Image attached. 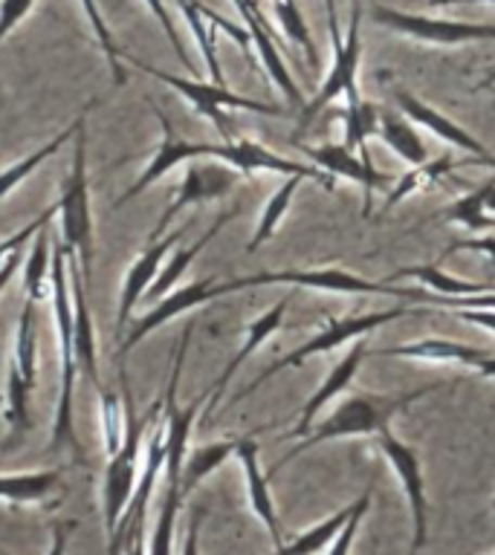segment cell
Wrapping results in <instances>:
<instances>
[{"instance_id": "1", "label": "cell", "mask_w": 495, "mask_h": 555, "mask_svg": "<svg viewBox=\"0 0 495 555\" xmlns=\"http://www.w3.org/2000/svg\"><path fill=\"white\" fill-rule=\"evenodd\" d=\"M50 298H52V319H55V336H59V362H61V382H59V405H55V423H52V442L50 451L73 449L78 460H85V449L76 434V408H73V393H76V347H73V298H69V278H67V251L61 243H52V263H50Z\"/></svg>"}, {"instance_id": "2", "label": "cell", "mask_w": 495, "mask_h": 555, "mask_svg": "<svg viewBox=\"0 0 495 555\" xmlns=\"http://www.w3.org/2000/svg\"><path fill=\"white\" fill-rule=\"evenodd\" d=\"M449 388V382H432V385H420L415 390H406V393H380V397H368V393H359V397L345 399L342 405H337L330 411V416L321 425L310 428L304 434V440L290 449L281 457V463H276L272 475L278 468L287 466L290 460H295L302 451L319 446V442L328 440H342V437H368V434H380L385 428H391V420L406 411L408 405H415L417 399H423L426 393H434V390Z\"/></svg>"}, {"instance_id": "3", "label": "cell", "mask_w": 495, "mask_h": 555, "mask_svg": "<svg viewBox=\"0 0 495 555\" xmlns=\"http://www.w3.org/2000/svg\"><path fill=\"white\" fill-rule=\"evenodd\" d=\"M76 151L69 171L61 182V197L55 203L61 220V246L67 255H73L81 269L85 284L90 286L93 278V208H90V177H87V133L85 125L73 137Z\"/></svg>"}, {"instance_id": "4", "label": "cell", "mask_w": 495, "mask_h": 555, "mask_svg": "<svg viewBox=\"0 0 495 555\" xmlns=\"http://www.w3.org/2000/svg\"><path fill=\"white\" fill-rule=\"evenodd\" d=\"M160 414V402L148 408V414L137 416L130 411L128 402V428H125V440L111 457H107V468H104L102 480V518H104V532L107 538L116 532V524L122 520L125 509L130 506V498L137 492L139 468H142V457H139V449L145 442V434L151 428V423Z\"/></svg>"}, {"instance_id": "5", "label": "cell", "mask_w": 495, "mask_h": 555, "mask_svg": "<svg viewBox=\"0 0 495 555\" xmlns=\"http://www.w3.org/2000/svg\"><path fill=\"white\" fill-rule=\"evenodd\" d=\"M328 7V26H330V41H333V64H330L328 76L321 81L319 93L313 95L310 102L302 107V121L299 128H307L316 116H319L325 107H328L333 99L345 95L347 104L363 102L359 99V85H356V76H359V61H363V38H359V0L351 3V26H347V35L342 38L337 26V3L333 0H325Z\"/></svg>"}, {"instance_id": "6", "label": "cell", "mask_w": 495, "mask_h": 555, "mask_svg": "<svg viewBox=\"0 0 495 555\" xmlns=\"http://www.w3.org/2000/svg\"><path fill=\"white\" fill-rule=\"evenodd\" d=\"M122 59H128L134 67L145 69L148 76L156 78V81H163V85H168L174 93H180L182 99H189V102L198 107L200 116L212 119V125L224 133L226 142L234 139V125L232 119L224 113V107H232V111H255V113H264V116H281V113H284V107H278V104L255 102V99H246V95L234 93V90H229L226 85H212V81H194V78L174 76V73L156 69L151 67V64H142V61L130 59V55H122Z\"/></svg>"}, {"instance_id": "7", "label": "cell", "mask_w": 495, "mask_h": 555, "mask_svg": "<svg viewBox=\"0 0 495 555\" xmlns=\"http://www.w3.org/2000/svg\"><path fill=\"white\" fill-rule=\"evenodd\" d=\"M307 286V289H325V293L345 295H394V298H411V301H429V295L406 289V286L368 281L363 275L345 272V269H281V272H258V275L232 278V289H250V286Z\"/></svg>"}, {"instance_id": "8", "label": "cell", "mask_w": 495, "mask_h": 555, "mask_svg": "<svg viewBox=\"0 0 495 555\" xmlns=\"http://www.w3.org/2000/svg\"><path fill=\"white\" fill-rule=\"evenodd\" d=\"M403 315H408L406 307H394V310H382V312H365V315H347V319H330L328 324L321 327V333H316L310 341H304L302 347H295L293 353H287V356H281V359H276V362L269 364L267 371L261 373L258 379H252L250 385H246V388H243L241 393L232 399V405L234 402H241V399L252 397V393H255V390H258L264 382H269L281 371L299 367V364H304L307 359H310V356H316V353H330L333 347L347 345V341H354V338H359V336H365V333L377 330L380 324H389V321L403 319Z\"/></svg>"}, {"instance_id": "9", "label": "cell", "mask_w": 495, "mask_h": 555, "mask_svg": "<svg viewBox=\"0 0 495 555\" xmlns=\"http://www.w3.org/2000/svg\"><path fill=\"white\" fill-rule=\"evenodd\" d=\"M234 293L232 278L229 281H220V278H200V281H191L186 286H174L172 293H165L160 301H154V307L130 324V330L125 333V338L119 341V364L122 359L134 350V347L148 338L154 330H160L163 324H168L172 319L182 315V312L198 310L206 301H215L220 295Z\"/></svg>"}, {"instance_id": "10", "label": "cell", "mask_w": 495, "mask_h": 555, "mask_svg": "<svg viewBox=\"0 0 495 555\" xmlns=\"http://www.w3.org/2000/svg\"><path fill=\"white\" fill-rule=\"evenodd\" d=\"M371 17L391 33L408 35L429 43H467V41H495V24H469V21H449V17H429L417 12L373 7Z\"/></svg>"}, {"instance_id": "11", "label": "cell", "mask_w": 495, "mask_h": 555, "mask_svg": "<svg viewBox=\"0 0 495 555\" xmlns=\"http://www.w3.org/2000/svg\"><path fill=\"white\" fill-rule=\"evenodd\" d=\"M206 159H217V163L229 165L234 171L241 173H255V171H272V173H284V177H304V180H316L321 182L325 189L333 191V177H328L325 171H319L316 165L310 163H293L287 156H278L276 151H269L261 142H252V139L234 137L229 142H208L206 145Z\"/></svg>"}, {"instance_id": "12", "label": "cell", "mask_w": 495, "mask_h": 555, "mask_svg": "<svg viewBox=\"0 0 495 555\" xmlns=\"http://www.w3.org/2000/svg\"><path fill=\"white\" fill-rule=\"evenodd\" d=\"M380 437L382 457L389 460L391 472L397 475L403 494H406L408 506H411V524H415V541H411V553H420L429 544V498H426V480H423V466L417 451L408 442L397 440L391 428L377 434Z\"/></svg>"}, {"instance_id": "13", "label": "cell", "mask_w": 495, "mask_h": 555, "mask_svg": "<svg viewBox=\"0 0 495 555\" xmlns=\"http://www.w3.org/2000/svg\"><path fill=\"white\" fill-rule=\"evenodd\" d=\"M234 180H238V171L229 168V165L217 163V159H212V163H203V159L189 163V168L182 173L180 185H177V194H174V199L163 211V217L156 220L154 241L156 237H163L165 229H168L186 208L198 206V203H208V199L226 197V194L232 191Z\"/></svg>"}, {"instance_id": "14", "label": "cell", "mask_w": 495, "mask_h": 555, "mask_svg": "<svg viewBox=\"0 0 495 555\" xmlns=\"http://www.w3.org/2000/svg\"><path fill=\"white\" fill-rule=\"evenodd\" d=\"M177 9H180V15L186 17V24H189L191 35H194V43H198L200 59L206 64L208 78H212V85H226L224 69H220V61H217V50H215V33H226L229 38L241 43L243 50L250 52V29L246 26L232 24L229 17L217 15L215 9H206L200 0H174Z\"/></svg>"}, {"instance_id": "15", "label": "cell", "mask_w": 495, "mask_h": 555, "mask_svg": "<svg viewBox=\"0 0 495 555\" xmlns=\"http://www.w3.org/2000/svg\"><path fill=\"white\" fill-rule=\"evenodd\" d=\"M154 113H156V119H160V130H163V142L156 145L154 156L148 159L145 171L139 173L137 182H134V185H130V189L125 191L122 197L113 199V206H116V208L125 206L128 199L139 197V194L151 189L156 180H163L165 173H172L177 165L194 163V159H206L208 142H194V139L177 137V133H174V128H172V121L165 119V113L156 111V107H154Z\"/></svg>"}, {"instance_id": "16", "label": "cell", "mask_w": 495, "mask_h": 555, "mask_svg": "<svg viewBox=\"0 0 495 555\" xmlns=\"http://www.w3.org/2000/svg\"><path fill=\"white\" fill-rule=\"evenodd\" d=\"M310 165H316L319 171H325L328 177H342V180L359 182L363 185V217H371V206H373V189H380V185H389V177L380 173L373 168L371 159H359V154H354L351 147L345 145H333V142H325V145H299Z\"/></svg>"}, {"instance_id": "17", "label": "cell", "mask_w": 495, "mask_h": 555, "mask_svg": "<svg viewBox=\"0 0 495 555\" xmlns=\"http://www.w3.org/2000/svg\"><path fill=\"white\" fill-rule=\"evenodd\" d=\"M232 3L234 9H238V15H241L243 26L250 29V38L252 43H255V50H258L261 64H264V69L269 73V78L276 81L278 90H281L290 102L302 104L304 107L302 90H299V85H295L293 76H290V67H287L284 59H281V52H278L276 33H272V24H269L267 17H264V12H261L258 0H232Z\"/></svg>"}, {"instance_id": "18", "label": "cell", "mask_w": 495, "mask_h": 555, "mask_svg": "<svg viewBox=\"0 0 495 555\" xmlns=\"http://www.w3.org/2000/svg\"><path fill=\"white\" fill-rule=\"evenodd\" d=\"M177 241H180V232L156 237V241L130 263L128 275H125V284H122L119 307H116V338H119V341L125 338V330H128L130 315L137 310V304L145 298L148 286L154 284L156 272L163 267V260L168 258V251L177 246Z\"/></svg>"}, {"instance_id": "19", "label": "cell", "mask_w": 495, "mask_h": 555, "mask_svg": "<svg viewBox=\"0 0 495 555\" xmlns=\"http://www.w3.org/2000/svg\"><path fill=\"white\" fill-rule=\"evenodd\" d=\"M69 298H73V347H76L78 371L102 390V376H99V347H96V327L87 304V284L81 278L76 258L69 255Z\"/></svg>"}, {"instance_id": "20", "label": "cell", "mask_w": 495, "mask_h": 555, "mask_svg": "<svg viewBox=\"0 0 495 555\" xmlns=\"http://www.w3.org/2000/svg\"><path fill=\"white\" fill-rule=\"evenodd\" d=\"M391 99H394L397 111L403 113L408 121L423 125V128L432 130L434 137L443 139V142H449L452 147H460V151H467V154L472 156H484V159L493 156L475 137H469L467 130L460 128V125H455L449 116H443L441 111H434L432 104H426L423 99H417V95L411 93V90H406V87H394V90H391Z\"/></svg>"}, {"instance_id": "21", "label": "cell", "mask_w": 495, "mask_h": 555, "mask_svg": "<svg viewBox=\"0 0 495 555\" xmlns=\"http://www.w3.org/2000/svg\"><path fill=\"white\" fill-rule=\"evenodd\" d=\"M234 457H238V463L243 468V483H246V498H250L252 512L267 527L269 538H272V546H281L284 544V532H281L276 501H272V492H269V477L261 472L258 442L252 440V437H241Z\"/></svg>"}, {"instance_id": "22", "label": "cell", "mask_w": 495, "mask_h": 555, "mask_svg": "<svg viewBox=\"0 0 495 555\" xmlns=\"http://www.w3.org/2000/svg\"><path fill=\"white\" fill-rule=\"evenodd\" d=\"M284 312H287V301H278V304H272L267 312H261L258 319L252 321L250 327H246V338H243L241 350H238V353L229 359V364L224 367V373H220V376H217V379L206 388L208 399H206V405H203V414L208 416L212 411H215L217 402H220V397H224L226 385H229V379H232L234 373H238V367H241V364L246 362V359H250V356L255 353V350H258V347L264 345V341H267L272 333H278L281 321H284Z\"/></svg>"}, {"instance_id": "23", "label": "cell", "mask_w": 495, "mask_h": 555, "mask_svg": "<svg viewBox=\"0 0 495 555\" xmlns=\"http://www.w3.org/2000/svg\"><path fill=\"white\" fill-rule=\"evenodd\" d=\"M472 163L490 165V168H495V156L484 159V156L469 154L467 159H455V156L443 154V156H437V159H426V163H420V165H411V168H408L403 177H397V180H394V185L389 189V197L382 199V211H391V208L397 206V203H403L408 194H417V191L432 189L434 182L443 180L446 173L458 171V168H464V165H472Z\"/></svg>"}, {"instance_id": "24", "label": "cell", "mask_w": 495, "mask_h": 555, "mask_svg": "<svg viewBox=\"0 0 495 555\" xmlns=\"http://www.w3.org/2000/svg\"><path fill=\"white\" fill-rule=\"evenodd\" d=\"M365 356H368V345H365V341L351 347V353H347L345 359H342V362L328 373V379L321 382L319 390L307 399V405L302 408V416H299V425L290 431V440H299V437H304V434L310 431L313 420H316V414H319L321 408L328 405L330 399L337 397V393H342V390L354 382L356 371H359V364H363Z\"/></svg>"}, {"instance_id": "25", "label": "cell", "mask_w": 495, "mask_h": 555, "mask_svg": "<svg viewBox=\"0 0 495 555\" xmlns=\"http://www.w3.org/2000/svg\"><path fill=\"white\" fill-rule=\"evenodd\" d=\"M373 356H399V359H423V362H458L467 364V367H478L486 356L493 353L481 350V347L449 341V338H423V341H411V345L380 347V350H373Z\"/></svg>"}, {"instance_id": "26", "label": "cell", "mask_w": 495, "mask_h": 555, "mask_svg": "<svg viewBox=\"0 0 495 555\" xmlns=\"http://www.w3.org/2000/svg\"><path fill=\"white\" fill-rule=\"evenodd\" d=\"M234 215H238V208H229V211H224V215L217 217L208 232H203L198 237V241L191 243L189 249L168 251V263H163V267H160V272H156V278H154V284L148 286V293H145L148 301L154 304V301H160V298H163L165 293H172L174 286H177V281H180L182 275H186V269H189L191 263H194V258H198L200 251L206 249L208 243L215 241L217 232H220V229H224V225L229 223V220H232Z\"/></svg>"}, {"instance_id": "27", "label": "cell", "mask_w": 495, "mask_h": 555, "mask_svg": "<svg viewBox=\"0 0 495 555\" xmlns=\"http://www.w3.org/2000/svg\"><path fill=\"white\" fill-rule=\"evenodd\" d=\"M238 442H241V437H226V440L203 442V446H198V449H191L189 454H186V460H182V472H180L182 501H186V498H189V494L194 492V489H198L208 475H215L226 460L234 457Z\"/></svg>"}, {"instance_id": "28", "label": "cell", "mask_w": 495, "mask_h": 555, "mask_svg": "<svg viewBox=\"0 0 495 555\" xmlns=\"http://www.w3.org/2000/svg\"><path fill=\"white\" fill-rule=\"evenodd\" d=\"M87 111H90V104H87L85 111L78 113L76 121H73L69 128L61 130L59 137H52L50 142H47V145H41V147H38V151H33V154H29V156H24V159H17V163H12V165H9V168H3V171H0V199L7 197V194H12V191H15L17 185H21V182H24L26 177H29V173L35 171V168H38V165L47 163L50 156L59 154L61 147L67 145L69 139L76 137L78 128H81V125H85V121H87L85 119Z\"/></svg>"}, {"instance_id": "29", "label": "cell", "mask_w": 495, "mask_h": 555, "mask_svg": "<svg viewBox=\"0 0 495 555\" xmlns=\"http://www.w3.org/2000/svg\"><path fill=\"white\" fill-rule=\"evenodd\" d=\"M61 475L55 468L47 472H24V475H0V501L26 506V503L47 501L59 489Z\"/></svg>"}, {"instance_id": "30", "label": "cell", "mask_w": 495, "mask_h": 555, "mask_svg": "<svg viewBox=\"0 0 495 555\" xmlns=\"http://www.w3.org/2000/svg\"><path fill=\"white\" fill-rule=\"evenodd\" d=\"M495 191V171L490 180H484L475 191H469L467 197H460L458 203H452L449 208L441 211V223H460L467 225L469 232H484V229H495V217H486V199Z\"/></svg>"}, {"instance_id": "31", "label": "cell", "mask_w": 495, "mask_h": 555, "mask_svg": "<svg viewBox=\"0 0 495 555\" xmlns=\"http://www.w3.org/2000/svg\"><path fill=\"white\" fill-rule=\"evenodd\" d=\"M35 307L38 304L26 298L24 310L17 315L15 345H12V359L9 367L24 376L35 388V364H38V319H35Z\"/></svg>"}, {"instance_id": "32", "label": "cell", "mask_w": 495, "mask_h": 555, "mask_svg": "<svg viewBox=\"0 0 495 555\" xmlns=\"http://www.w3.org/2000/svg\"><path fill=\"white\" fill-rule=\"evenodd\" d=\"M351 512H354V503H351V506H345V509H339L337 515H330V518L319 520L316 527L299 532L293 541H284L281 546H276V553L272 555H319V553H325V550L333 544V538L339 535V529L347 524Z\"/></svg>"}, {"instance_id": "33", "label": "cell", "mask_w": 495, "mask_h": 555, "mask_svg": "<svg viewBox=\"0 0 495 555\" xmlns=\"http://www.w3.org/2000/svg\"><path fill=\"white\" fill-rule=\"evenodd\" d=\"M382 137V142L399 156V159H406L408 165H420L429 159V151H426L423 139L411 128V121L399 119L397 113L391 111H380V130H377Z\"/></svg>"}, {"instance_id": "34", "label": "cell", "mask_w": 495, "mask_h": 555, "mask_svg": "<svg viewBox=\"0 0 495 555\" xmlns=\"http://www.w3.org/2000/svg\"><path fill=\"white\" fill-rule=\"evenodd\" d=\"M50 263H52V241L47 225L33 237V249L24 263V295L29 301H43L50 295Z\"/></svg>"}, {"instance_id": "35", "label": "cell", "mask_w": 495, "mask_h": 555, "mask_svg": "<svg viewBox=\"0 0 495 555\" xmlns=\"http://www.w3.org/2000/svg\"><path fill=\"white\" fill-rule=\"evenodd\" d=\"M345 147L359 151V159H371L368 139L380 130V107L371 102H356L345 107Z\"/></svg>"}, {"instance_id": "36", "label": "cell", "mask_w": 495, "mask_h": 555, "mask_svg": "<svg viewBox=\"0 0 495 555\" xmlns=\"http://www.w3.org/2000/svg\"><path fill=\"white\" fill-rule=\"evenodd\" d=\"M304 182V177H299V173H293V177H287L281 185L276 189V194L267 199V206H264V215H261L258 220V229H255V234H252V241L246 243V249L255 251L261 246V243H267L272 234H276L278 223L284 220L287 208H290V203H293L295 191H299V185Z\"/></svg>"}, {"instance_id": "37", "label": "cell", "mask_w": 495, "mask_h": 555, "mask_svg": "<svg viewBox=\"0 0 495 555\" xmlns=\"http://www.w3.org/2000/svg\"><path fill=\"white\" fill-rule=\"evenodd\" d=\"M180 506H182L180 489H177V486H165L154 532H151V541H148V555H174V529H177Z\"/></svg>"}, {"instance_id": "38", "label": "cell", "mask_w": 495, "mask_h": 555, "mask_svg": "<svg viewBox=\"0 0 495 555\" xmlns=\"http://www.w3.org/2000/svg\"><path fill=\"white\" fill-rule=\"evenodd\" d=\"M272 15H276L278 29L284 33V38L299 43L304 55H307V61L316 67L319 64V52H316V43L310 38L307 21H304L302 9H299V0H272Z\"/></svg>"}, {"instance_id": "39", "label": "cell", "mask_w": 495, "mask_h": 555, "mask_svg": "<svg viewBox=\"0 0 495 555\" xmlns=\"http://www.w3.org/2000/svg\"><path fill=\"white\" fill-rule=\"evenodd\" d=\"M78 7H81V12H85L87 24H90V33H93V38L99 41V50H102L104 59H107L113 85L122 87L125 85V73H122V67H119L122 50L116 47V41H113V33H111V26H107V21H104L102 9H99V3H96V0H78Z\"/></svg>"}, {"instance_id": "40", "label": "cell", "mask_w": 495, "mask_h": 555, "mask_svg": "<svg viewBox=\"0 0 495 555\" xmlns=\"http://www.w3.org/2000/svg\"><path fill=\"white\" fill-rule=\"evenodd\" d=\"M99 414H102V437H104V454L111 457L113 451L119 449L125 440V428H128V416L122 411V402L111 390H99Z\"/></svg>"}, {"instance_id": "41", "label": "cell", "mask_w": 495, "mask_h": 555, "mask_svg": "<svg viewBox=\"0 0 495 555\" xmlns=\"http://www.w3.org/2000/svg\"><path fill=\"white\" fill-rule=\"evenodd\" d=\"M371 498H373V480L368 483L359 498L354 501V512H351V518L342 529H339V535L333 538V544H330V553L328 555H351V546H354V538L359 532V524H363L365 512L371 509Z\"/></svg>"}, {"instance_id": "42", "label": "cell", "mask_w": 495, "mask_h": 555, "mask_svg": "<svg viewBox=\"0 0 495 555\" xmlns=\"http://www.w3.org/2000/svg\"><path fill=\"white\" fill-rule=\"evenodd\" d=\"M55 215H59V208L50 206V208H47V211H41V215L35 217L33 223H26L24 229H21V232L9 234V237H0V260L7 258V255H12V251L24 249L26 241H33L35 234L41 232L43 225H50V220H52V217H55Z\"/></svg>"}, {"instance_id": "43", "label": "cell", "mask_w": 495, "mask_h": 555, "mask_svg": "<svg viewBox=\"0 0 495 555\" xmlns=\"http://www.w3.org/2000/svg\"><path fill=\"white\" fill-rule=\"evenodd\" d=\"M33 9L35 0H0V43L15 33L17 24H24Z\"/></svg>"}, {"instance_id": "44", "label": "cell", "mask_w": 495, "mask_h": 555, "mask_svg": "<svg viewBox=\"0 0 495 555\" xmlns=\"http://www.w3.org/2000/svg\"><path fill=\"white\" fill-rule=\"evenodd\" d=\"M437 307H446V310H493L495 312V293H478V295H432L429 298Z\"/></svg>"}, {"instance_id": "45", "label": "cell", "mask_w": 495, "mask_h": 555, "mask_svg": "<svg viewBox=\"0 0 495 555\" xmlns=\"http://www.w3.org/2000/svg\"><path fill=\"white\" fill-rule=\"evenodd\" d=\"M145 7L151 9V15H154L156 21H160V26H163L165 38L172 41L174 55H177V61H180V64L186 69H191V61H189V55H186V47H182L180 35H177V29H174L172 15H168V9H165V0H145Z\"/></svg>"}, {"instance_id": "46", "label": "cell", "mask_w": 495, "mask_h": 555, "mask_svg": "<svg viewBox=\"0 0 495 555\" xmlns=\"http://www.w3.org/2000/svg\"><path fill=\"white\" fill-rule=\"evenodd\" d=\"M452 251H478V255H486L490 260V272H495V237H467V241H455L446 249Z\"/></svg>"}, {"instance_id": "47", "label": "cell", "mask_w": 495, "mask_h": 555, "mask_svg": "<svg viewBox=\"0 0 495 555\" xmlns=\"http://www.w3.org/2000/svg\"><path fill=\"white\" fill-rule=\"evenodd\" d=\"M200 524H203V512H194L189 529H186V538H182L180 555H200Z\"/></svg>"}, {"instance_id": "48", "label": "cell", "mask_w": 495, "mask_h": 555, "mask_svg": "<svg viewBox=\"0 0 495 555\" xmlns=\"http://www.w3.org/2000/svg\"><path fill=\"white\" fill-rule=\"evenodd\" d=\"M73 524H55L52 527V546L47 555H67V535ZM0 555H9L7 550H0Z\"/></svg>"}, {"instance_id": "49", "label": "cell", "mask_w": 495, "mask_h": 555, "mask_svg": "<svg viewBox=\"0 0 495 555\" xmlns=\"http://www.w3.org/2000/svg\"><path fill=\"white\" fill-rule=\"evenodd\" d=\"M455 315L469 324H481V327L493 330L495 333V312L493 310H455Z\"/></svg>"}, {"instance_id": "50", "label": "cell", "mask_w": 495, "mask_h": 555, "mask_svg": "<svg viewBox=\"0 0 495 555\" xmlns=\"http://www.w3.org/2000/svg\"><path fill=\"white\" fill-rule=\"evenodd\" d=\"M17 269H21V249L12 251V255H7V258L0 260V293L7 289L9 281L15 278Z\"/></svg>"}, {"instance_id": "51", "label": "cell", "mask_w": 495, "mask_h": 555, "mask_svg": "<svg viewBox=\"0 0 495 555\" xmlns=\"http://www.w3.org/2000/svg\"><path fill=\"white\" fill-rule=\"evenodd\" d=\"M475 371L481 373V376H484V379H495V353H493V356H486L484 362L478 364Z\"/></svg>"}, {"instance_id": "52", "label": "cell", "mask_w": 495, "mask_h": 555, "mask_svg": "<svg viewBox=\"0 0 495 555\" xmlns=\"http://www.w3.org/2000/svg\"><path fill=\"white\" fill-rule=\"evenodd\" d=\"M460 3H495V0H429V7H460Z\"/></svg>"}, {"instance_id": "53", "label": "cell", "mask_w": 495, "mask_h": 555, "mask_svg": "<svg viewBox=\"0 0 495 555\" xmlns=\"http://www.w3.org/2000/svg\"><path fill=\"white\" fill-rule=\"evenodd\" d=\"M486 87H495V69H490V76L481 85H475V90H486Z\"/></svg>"}, {"instance_id": "54", "label": "cell", "mask_w": 495, "mask_h": 555, "mask_svg": "<svg viewBox=\"0 0 495 555\" xmlns=\"http://www.w3.org/2000/svg\"><path fill=\"white\" fill-rule=\"evenodd\" d=\"M490 208H493V211H495V191H493V194H490V199H486V211H490Z\"/></svg>"}, {"instance_id": "55", "label": "cell", "mask_w": 495, "mask_h": 555, "mask_svg": "<svg viewBox=\"0 0 495 555\" xmlns=\"http://www.w3.org/2000/svg\"><path fill=\"white\" fill-rule=\"evenodd\" d=\"M493 509H495V501H493Z\"/></svg>"}]
</instances>
